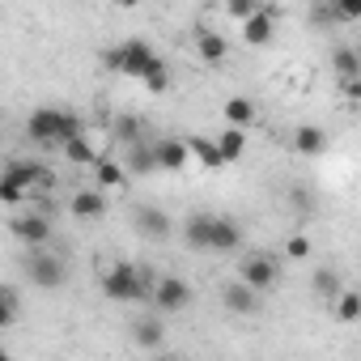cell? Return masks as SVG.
Returning a JSON list of instances; mask_svg holds the SVG:
<instances>
[{"instance_id":"1","label":"cell","mask_w":361,"mask_h":361,"mask_svg":"<svg viewBox=\"0 0 361 361\" xmlns=\"http://www.w3.org/2000/svg\"><path fill=\"white\" fill-rule=\"evenodd\" d=\"M56 183V174L39 161H9L5 178H0V200L5 204H22L30 192H47Z\"/></svg>"},{"instance_id":"2","label":"cell","mask_w":361,"mask_h":361,"mask_svg":"<svg viewBox=\"0 0 361 361\" xmlns=\"http://www.w3.org/2000/svg\"><path fill=\"white\" fill-rule=\"evenodd\" d=\"M26 132H30V140H35V145H60V149H64L73 136H81V119H77V115H68V111L43 106V111H35V115H30Z\"/></svg>"},{"instance_id":"3","label":"cell","mask_w":361,"mask_h":361,"mask_svg":"<svg viewBox=\"0 0 361 361\" xmlns=\"http://www.w3.org/2000/svg\"><path fill=\"white\" fill-rule=\"evenodd\" d=\"M102 293L111 302H149L153 298V281L140 268H132V264H115V268L102 272Z\"/></svg>"},{"instance_id":"4","label":"cell","mask_w":361,"mask_h":361,"mask_svg":"<svg viewBox=\"0 0 361 361\" xmlns=\"http://www.w3.org/2000/svg\"><path fill=\"white\" fill-rule=\"evenodd\" d=\"M22 272H26V281H30L35 289H60L64 276H68L64 259L51 255V251H43V247H30V251L22 255Z\"/></svg>"},{"instance_id":"5","label":"cell","mask_w":361,"mask_h":361,"mask_svg":"<svg viewBox=\"0 0 361 361\" xmlns=\"http://www.w3.org/2000/svg\"><path fill=\"white\" fill-rule=\"evenodd\" d=\"M166 60L149 47V43H140V39H132V43H123L119 47V73L123 77H136V81H145L149 73H157Z\"/></svg>"},{"instance_id":"6","label":"cell","mask_w":361,"mask_h":361,"mask_svg":"<svg viewBox=\"0 0 361 361\" xmlns=\"http://www.w3.org/2000/svg\"><path fill=\"white\" fill-rule=\"evenodd\" d=\"M238 276L251 285V289H259V293H268L276 281H281V268H276V259L272 255H264V251H255V255H247L243 259V268H238Z\"/></svg>"},{"instance_id":"7","label":"cell","mask_w":361,"mask_h":361,"mask_svg":"<svg viewBox=\"0 0 361 361\" xmlns=\"http://www.w3.org/2000/svg\"><path fill=\"white\" fill-rule=\"evenodd\" d=\"M161 314H174V310H183L188 302H192V285L188 281H178V276H161L157 285H153V298H149Z\"/></svg>"},{"instance_id":"8","label":"cell","mask_w":361,"mask_h":361,"mask_svg":"<svg viewBox=\"0 0 361 361\" xmlns=\"http://www.w3.org/2000/svg\"><path fill=\"white\" fill-rule=\"evenodd\" d=\"M9 230L26 243V247H47L51 243V217L47 213H26V217H13Z\"/></svg>"},{"instance_id":"9","label":"cell","mask_w":361,"mask_h":361,"mask_svg":"<svg viewBox=\"0 0 361 361\" xmlns=\"http://www.w3.org/2000/svg\"><path fill=\"white\" fill-rule=\"evenodd\" d=\"M221 306H226L230 314H255V310H259V289H251V285L238 276L234 285L221 289Z\"/></svg>"},{"instance_id":"10","label":"cell","mask_w":361,"mask_h":361,"mask_svg":"<svg viewBox=\"0 0 361 361\" xmlns=\"http://www.w3.org/2000/svg\"><path fill=\"white\" fill-rule=\"evenodd\" d=\"M68 213H73L77 221H98V217H106V196H102V188H98V192H94V188L73 192Z\"/></svg>"},{"instance_id":"11","label":"cell","mask_w":361,"mask_h":361,"mask_svg":"<svg viewBox=\"0 0 361 361\" xmlns=\"http://www.w3.org/2000/svg\"><path fill=\"white\" fill-rule=\"evenodd\" d=\"M272 30H276V13H272V9H255V13L243 22L247 47H268V43H272Z\"/></svg>"},{"instance_id":"12","label":"cell","mask_w":361,"mask_h":361,"mask_svg":"<svg viewBox=\"0 0 361 361\" xmlns=\"http://www.w3.org/2000/svg\"><path fill=\"white\" fill-rule=\"evenodd\" d=\"M132 226H136V234H145V238H170V217H166L161 209H153V204H140V209L132 213Z\"/></svg>"},{"instance_id":"13","label":"cell","mask_w":361,"mask_h":361,"mask_svg":"<svg viewBox=\"0 0 361 361\" xmlns=\"http://www.w3.org/2000/svg\"><path fill=\"white\" fill-rule=\"evenodd\" d=\"M153 149H157V170H183L192 161V145L188 140H161Z\"/></svg>"},{"instance_id":"14","label":"cell","mask_w":361,"mask_h":361,"mask_svg":"<svg viewBox=\"0 0 361 361\" xmlns=\"http://www.w3.org/2000/svg\"><path fill=\"white\" fill-rule=\"evenodd\" d=\"M183 238H188V247L192 251H213V217H188L183 221Z\"/></svg>"},{"instance_id":"15","label":"cell","mask_w":361,"mask_h":361,"mask_svg":"<svg viewBox=\"0 0 361 361\" xmlns=\"http://www.w3.org/2000/svg\"><path fill=\"white\" fill-rule=\"evenodd\" d=\"M243 247V226L230 217H213V251H238Z\"/></svg>"},{"instance_id":"16","label":"cell","mask_w":361,"mask_h":361,"mask_svg":"<svg viewBox=\"0 0 361 361\" xmlns=\"http://www.w3.org/2000/svg\"><path fill=\"white\" fill-rule=\"evenodd\" d=\"M128 327H132V344L136 348H161V340H166V331H161L157 319H132Z\"/></svg>"},{"instance_id":"17","label":"cell","mask_w":361,"mask_h":361,"mask_svg":"<svg viewBox=\"0 0 361 361\" xmlns=\"http://www.w3.org/2000/svg\"><path fill=\"white\" fill-rule=\"evenodd\" d=\"M188 145H192V157H196V161H204L209 170H221V166H230L217 140H209V136H192Z\"/></svg>"},{"instance_id":"18","label":"cell","mask_w":361,"mask_h":361,"mask_svg":"<svg viewBox=\"0 0 361 361\" xmlns=\"http://www.w3.org/2000/svg\"><path fill=\"white\" fill-rule=\"evenodd\" d=\"M293 145H298V153H306V157H319V153L327 149V136H323V128H314V123H302V128L293 132Z\"/></svg>"},{"instance_id":"19","label":"cell","mask_w":361,"mask_h":361,"mask_svg":"<svg viewBox=\"0 0 361 361\" xmlns=\"http://www.w3.org/2000/svg\"><path fill=\"white\" fill-rule=\"evenodd\" d=\"M196 47H200V56H204L209 64H221V60H226V51H230V47H226V39H221L217 30H204V26H200V35H196Z\"/></svg>"},{"instance_id":"20","label":"cell","mask_w":361,"mask_h":361,"mask_svg":"<svg viewBox=\"0 0 361 361\" xmlns=\"http://www.w3.org/2000/svg\"><path fill=\"white\" fill-rule=\"evenodd\" d=\"M94 174H98V188H102V192L123 188V166L111 161V157H98V161H94Z\"/></svg>"},{"instance_id":"21","label":"cell","mask_w":361,"mask_h":361,"mask_svg":"<svg viewBox=\"0 0 361 361\" xmlns=\"http://www.w3.org/2000/svg\"><path fill=\"white\" fill-rule=\"evenodd\" d=\"M331 68H336V77H340V81L361 77V56H357L353 47H336V51H331Z\"/></svg>"},{"instance_id":"22","label":"cell","mask_w":361,"mask_h":361,"mask_svg":"<svg viewBox=\"0 0 361 361\" xmlns=\"http://www.w3.org/2000/svg\"><path fill=\"white\" fill-rule=\"evenodd\" d=\"M128 166L136 170V174H149V170H157V149L153 145H128Z\"/></svg>"},{"instance_id":"23","label":"cell","mask_w":361,"mask_h":361,"mask_svg":"<svg viewBox=\"0 0 361 361\" xmlns=\"http://www.w3.org/2000/svg\"><path fill=\"white\" fill-rule=\"evenodd\" d=\"M217 145H221V153H226V161H238L243 153H247V136H243V128H226L221 136H217Z\"/></svg>"},{"instance_id":"24","label":"cell","mask_w":361,"mask_h":361,"mask_svg":"<svg viewBox=\"0 0 361 361\" xmlns=\"http://www.w3.org/2000/svg\"><path fill=\"white\" fill-rule=\"evenodd\" d=\"M310 289H314L319 298L336 302V298H340V272H336V268H319V272H314V281H310Z\"/></svg>"},{"instance_id":"25","label":"cell","mask_w":361,"mask_h":361,"mask_svg":"<svg viewBox=\"0 0 361 361\" xmlns=\"http://www.w3.org/2000/svg\"><path fill=\"white\" fill-rule=\"evenodd\" d=\"M226 119H230L234 128H251V123H255V106H251L247 98H230V102H226Z\"/></svg>"},{"instance_id":"26","label":"cell","mask_w":361,"mask_h":361,"mask_svg":"<svg viewBox=\"0 0 361 361\" xmlns=\"http://www.w3.org/2000/svg\"><path fill=\"white\" fill-rule=\"evenodd\" d=\"M64 153H68L73 166H94V161H98V153H94V145H90L85 136H73V140L64 145Z\"/></svg>"},{"instance_id":"27","label":"cell","mask_w":361,"mask_h":361,"mask_svg":"<svg viewBox=\"0 0 361 361\" xmlns=\"http://www.w3.org/2000/svg\"><path fill=\"white\" fill-rule=\"evenodd\" d=\"M336 319H340V323H357V319H361V293H344V289H340V298H336Z\"/></svg>"},{"instance_id":"28","label":"cell","mask_w":361,"mask_h":361,"mask_svg":"<svg viewBox=\"0 0 361 361\" xmlns=\"http://www.w3.org/2000/svg\"><path fill=\"white\" fill-rule=\"evenodd\" d=\"M13 319H18V289L5 285L0 289V327H13Z\"/></svg>"},{"instance_id":"29","label":"cell","mask_w":361,"mask_h":361,"mask_svg":"<svg viewBox=\"0 0 361 361\" xmlns=\"http://www.w3.org/2000/svg\"><path fill=\"white\" fill-rule=\"evenodd\" d=\"M140 128H145V119H132V115L115 119V136H119L123 145H136V140H140Z\"/></svg>"},{"instance_id":"30","label":"cell","mask_w":361,"mask_h":361,"mask_svg":"<svg viewBox=\"0 0 361 361\" xmlns=\"http://www.w3.org/2000/svg\"><path fill=\"white\" fill-rule=\"evenodd\" d=\"M145 90H149V94H166V90H170V68L161 64L157 73H149V77H145Z\"/></svg>"},{"instance_id":"31","label":"cell","mask_w":361,"mask_h":361,"mask_svg":"<svg viewBox=\"0 0 361 361\" xmlns=\"http://www.w3.org/2000/svg\"><path fill=\"white\" fill-rule=\"evenodd\" d=\"M285 255H289V259H310V238H306V234H293V238L285 243Z\"/></svg>"},{"instance_id":"32","label":"cell","mask_w":361,"mask_h":361,"mask_svg":"<svg viewBox=\"0 0 361 361\" xmlns=\"http://www.w3.org/2000/svg\"><path fill=\"white\" fill-rule=\"evenodd\" d=\"M226 9H230V18H238V22H247V18L255 13V0H226Z\"/></svg>"},{"instance_id":"33","label":"cell","mask_w":361,"mask_h":361,"mask_svg":"<svg viewBox=\"0 0 361 361\" xmlns=\"http://www.w3.org/2000/svg\"><path fill=\"white\" fill-rule=\"evenodd\" d=\"M340 18H361V0H336Z\"/></svg>"},{"instance_id":"34","label":"cell","mask_w":361,"mask_h":361,"mask_svg":"<svg viewBox=\"0 0 361 361\" xmlns=\"http://www.w3.org/2000/svg\"><path fill=\"white\" fill-rule=\"evenodd\" d=\"M340 90H344V98H361V77H348V81H340Z\"/></svg>"},{"instance_id":"35","label":"cell","mask_w":361,"mask_h":361,"mask_svg":"<svg viewBox=\"0 0 361 361\" xmlns=\"http://www.w3.org/2000/svg\"><path fill=\"white\" fill-rule=\"evenodd\" d=\"M115 5H119V9H136V5H140V0H115Z\"/></svg>"}]
</instances>
